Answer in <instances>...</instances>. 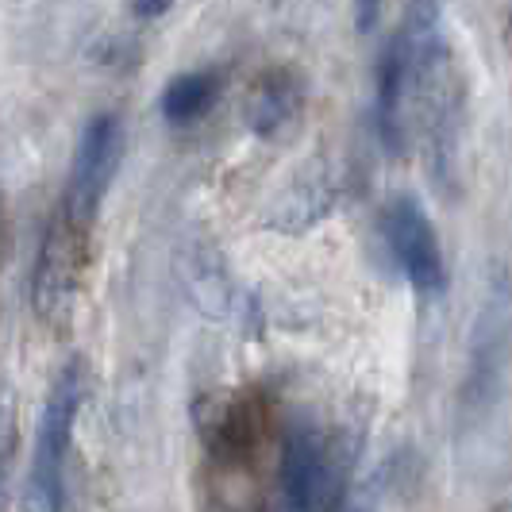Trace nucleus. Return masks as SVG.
Masks as SVG:
<instances>
[{
	"instance_id": "nucleus-5",
	"label": "nucleus",
	"mask_w": 512,
	"mask_h": 512,
	"mask_svg": "<svg viewBox=\"0 0 512 512\" xmlns=\"http://www.w3.org/2000/svg\"><path fill=\"white\" fill-rule=\"evenodd\" d=\"M89 239L93 235L70 228L58 212L51 216L35 255V270H31V308L43 324L58 328L70 320L85 266H89Z\"/></svg>"
},
{
	"instance_id": "nucleus-4",
	"label": "nucleus",
	"mask_w": 512,
	"mask_h": 512,
	"mask_svg": "<svg viewBox=\"0 0 512 512\" xmlns=\"http://www.w3.org/2000/svg\"><path fill=\"white\" fill-rule=\"evenodd\" d=\"M343 466L328 432L316 424H289L278 447L282 512H332L343 493Z\"/></svg>"
},
{
	"instance_id": "nucleus-13",
	"label": "nucleus",
	"mask_w": 512,
	"mask_h": 512,
	"mask_svg": "<svg viewBox=\"0 0 512 512\" xmlns=\"http://www.w3.org/2000/svg\"><path fill=\"white\" fill-rule=\"evenodd\" d=\"M347 512H370V509H347Z\"/></svg>"
},
{
	"instance_id": "nucleus-8",
	"label": "nucleus",
	"mask_w": 512,
	"mask_h": 512,
	"mask_svg": "<svg viewBox=\"0 0 512 512\" xmlns=\"http://www.w3.org/2000/svg\"><path fill=\"white\" fill-rule=\"evenodd\" d=\"M308 101L305 77L293 66H270L255 77L247 97V128L258 139H282L285 131L297 128Z\"/></svg>"
},
{
	"instance_id": "nucleus-12",
	"label": "nucleus",
	"mask_w": 512,
	"mask_h": 512,
	"mask_svg": "<svg viewBox=\"0 0 512 512\" xmlns=\"http://www.w3.org/2000/svg\"><path fill=\"white\" fill-rule=\"evenodd\" d=\"M128 12L135 20H143V24H154V20H162V16L170 12V4H162V0H158V4H131Z\"/></svg>"
},
{
	"instance_id": "nucleus-2",
	"label": "nucleus",
	"mask_w": 512,
	"mask_h": 512,
	"mask_svg": "<svg viewBox=\"0 0 512 512\" xmlns=\"http://www.w3.org/2000/svg\"><path fill=\"white\" fill-rule=\"evenodd\" d=\"M436 4H409L401 12V24L389 35L382 58H378V77H374V128L389 154H409V89L412 70L420 47L428 43V35L439 31Z\"/></svg>"
},
{
	"instance_id": "nucleus-1",
	"label": "nucleus",
	"mask_w": 512,
	"mask_h": 512,
	"mask_svg": "<svg viewBox=\"0 0 512 512\" xmlns=\"http://www.w3.org/2000/svg\"><path fill=\"white\" fill-rule=\"evenodd\" d=\"M81 405H85V366L81 359H70L58 366L35 420V447H31L27 482L20 493L24 512H66V466L74 451Z\"/></svg>"
},
{
	"instance_id": "nucleus-6",
	"label": "nucleus",
	"mask_w": 512,
	"mask_h": 512,
	"mask_svg": "<svg viewBox=\"0 0 512 512\" xmlns=\"http://www.w3.org/2000/svg\"><path fill=\"white\" fill-rule=\"evenodd\" d=\"M382 235L385 243H389L393 262L405 274V282L420 297H443V289H447L443 243H439V231L432 224V216L424 212V205L412 193H401V197H393L385 205Z\"/></svg>"
},
{
	"instance_id": "nucleus-9",
	"label": "nucleus",
	"mask_w": 512,
	"mask_h": 512,
	"mask_svg": "<svg viewBox=\"0 0 512 512\" xmlns=\"http://www.w3.org/2000/svg\"><path fill=\"white\" fill-rule=\"evenodd\" d=\"M262 432V412L247 393L208 401V416L201 420V436L212 459L220 462H243L258 443Z\"/></svg>"
},
{
	"instance_id": "nucleus-7",
	"label": "nucleus",
	"mask_w": 512,
	"mask_h": 512,
	"mask_svg": "<svg viewBox=\"0 0 512 512\" xmlns=\"http://www.w3.org/2000/svg\"><path fill=\"white\" fill-rule=\"evenodd\" d=\"M505 332H509V312H505V289L482 305L474 339H470V366L462 378V405L466 412H482L497 393L501 370H505Z\"/></svg>"
},
{
	"instance_id": "nucleus-10",
	"label": "nucleus",
	"mask_w": 512,
	"mask_h": 512,
	"mask_svg": "<svg viewBox=\"0 0 512 512\" xmlns=\"http://www.w3.org/2000/svg\"><path fill=\"white\" fill-rule=\"evenodd\" d=\"M224 93V74L220 70H189V74L174 77L162 93V116L178 128H189L197 120H205L212 104Z\"/></svg>"
},
{
	"instance_id": "nucleus-11",
	"label": "nucleus",
	"mask_w": 512,
	"mask_h": 512,
	"mask_svg": "<svg viewBox=\"0 0 512 512\" xmlns=\"http://www.w3.org/2000/svg\"><path fill=\"white\" fill-rule=\"evenodd\" d=\"M16 451H20V412L8 385H0V512L8 509L12 493V470H16Z\"/></svg>"
},
{
	"instance_id": "nucleus-3",
	"label": "nucleus",
	"mask_w": 512,
	"mask_h": 512,
	"mask_svg": "<svg viewBox=\"0 0 512 512\" xmlns=\"http://www.w3.org/2000/svg\"><path fill=\"white\" fill-rule=\"evenodd\" d=\"M120 162H124V124H120V116L116 112L89 116L81 135H77L70 174H66V189H62L54 212L70 228L93 235L97 216H101L104 208V197H108L112 181L120 174Z\"/></svg>"
}]
</instances>
